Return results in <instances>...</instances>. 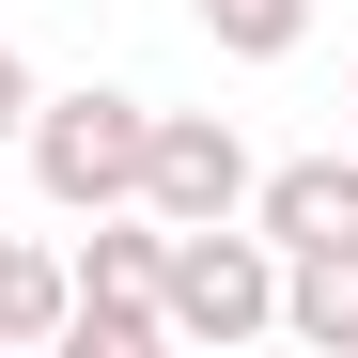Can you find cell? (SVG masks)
I'll use <instances>...</instances> for the list:
<instances>
[{"instance_id":"6da1fadb","label":"cell","mask_w":358,"mask_h":358,"mask_svg":"<svg viewBox=\"0 0 358 358\" xmlns=\"http://www.w3.org/2000/svg\"><path fill=\"white\" fill-rule=\"evenodd\" d=\"M141 141H156V94H125V78L31 94V125H16L31 187H47V218H109V203H141Z\"/></svg>"},{"instance_id":"7a4b0ae2","label":"cell","mask_w":358,"mask_h":358,"mask_svg":"<svg viewBox=\"0 0 358 358\" xmlns=\"http://www.w3.org/2000/svg\"><path fill=\"white\" fill-rule=\"evenodd\" d=\"M156 327L171 343H265L280 327V250H265V234L250 218H187V234H171L156 218Z\"/></svg>"},{"instance_id":"3957f363","label":"cell","mask_w":358,"mask_h":358,"mask_svg":"<svg viewBox=\"0 0 358 358\" xmlns=\"http://www.w3.org/2000/svg\"><path fill=\"white\" fill-rule=\"evenodd\" d=\"M63 343L78 358H156L171 327H156V218L141 203H109L78 250H63Z\"/></svg>"},{"instance_id":"277c9868","label":"cell","mask_w":358,"mask_h":358,"mask_svg":"<svg viewBox=\"0 0 358 358\" xmlns=\"http://www.w3.org/2000/svg\"><path fill=\"white\" fill-rule=\"evenodd\" d=\"M250 141H234L218 125V109H156V141H141V218H171V234H187V218H250Z\"/></svg>"},{"instance_id":"5b68a950","label":"cell","mask_w":358,"mask_h":358,"mask_svg":"<svg viewBox=\"0 0 358 358\" xmlns=\"http://www.w3.org/2000/svg\"><path fill=\"white\" fill-rule=\"evenodd\" d=\"M250 234L296 265V250H358V141L343 156H280V171H250Z\"/></svg>"},{"instance_id":"8992f818","label":"cell","mask_w":358,"mask_h":358,"mask_svg":"<svg viewBox=\"0 0 358 358\" xmlns=\"http://www.w3.org/2000/svg\"><path fill=\"white\" fill-rule=\"evenodd\" d=\"M280 343L358 358V250H296V265H280Z\"/></svg>"},{"instance_id":"52a82bcc","label":"cell","mask_w":358,"mask_h":358,"mask_svg":"<svg viewBox=\"0 0 358 358\" xmlns=\"http://www.w3.org/2000/svg\"><path fill=\"white\" fill-rule=\"evenodd\" d=\"M63 343V250H31V234H0V358Z\"/></svg>"},{"instance_id":"ba28073f","label":"cell","mask_w":358,"mask_h":358,"mask_svg":"<svg viewBox=\"0 0 358 358\" xmlns=\"http://www.w3.org/2000/svg\"><path fill=\"white\" fill-rule=\"evenodd\" d=\"M187 16H203L218 63H296L312 47V0H187Z\"/></svg>"},{"instance_id":"9c48e42d","label":"cell","mask_w":358,"mask_h":358,"mask_svg":"<svg viewBox=\"0 0 358 358\" xmlns=\"http://www.w3.org/2000/svg\"><path fill=\"white\" fill-rule=\"evenodd\" d=\"M31 94H47V78H31V47L0 31V156H16V125H31Z\"/></svg>"},{"instance_id":"30bf717a","label":"cell","mask_w":358,"mask_h":358,"mask_svg":"<svg viewBox=\"0 0 358 358\" xmlns=\"http://www.w3.org/2000/svg\"><path fill=\"white\" fill-rule=\"evenodd\" d=\"M343 94H358V78H343Z\"/></svg>"}]
</instances>
